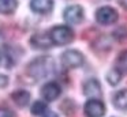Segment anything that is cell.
Wrapping results in <instances>:
<instances>
[{
  "label": "cell",
  "instance_id": "cell-1",
  "mask_svg": "<svg viewBox=\"0 0 127 117\" xmlns=\"http://www.w3.org/2000/svg\"><path fill=\"white\" fill-rule=\"evenodd\" d=\"M55 70V63L53 59L49 56H40L30 61L28 65V73L34 80H41L51 75Z\"/></svg>",
  "mask_w": 127,
  "mask_h": 117
},
{
  "label": "cell",
  "instance_id": "cell-2",
  "mask_svg": "<svg viewBox=\"0 0 127 117\" xmlns=\"http://www.w3.org/2000/svg\"><path fill=\"white\" fill-rule=\"evenodd\" d=\"M49 35H51V40H52V44L53 45H58V46L67 45V44H70L74 40L72 30L68 26H64V24L55 26L49 31Z\"/></svg>",
  "mask_w": 127,
  "mask_h": 117
},
{
  "label": "cell",
  "instance_id": "cell-3",
  "mask_svg": "<svg viewBox=\"0 0 127 117\" xmlns=\"http://www.w3.org/2000/svg\"><path fill=\"white\" fill-rule=\"evenodd\" d=\"M119 15L116 12V10L111 5H104V7H100L96 11V21L100 24H104V26H109L113 24L118 21Z\"/></svg>",
  "mask_w": 127,
  "mask_h": 117
},
{
  "label": "cell",
  "instance_id": "cell-4",
  "mask_svg": "<svg viewBox=\"0 0 127 117\" xmlns=\"http://www.w3.org/2000/svg\"><path fill=\"white\" fill-rule=\"evenodd\" d=\"M85 63V57L75 49H68L62 54V64L66 68H79Z\"/></svg>",
  "mask_w": 127,
  "mask_h": 117
},
{
  "label": "cell",
  "instance_id": "cell-5",
  "mask_svg": "<svg viewBox=\"0 0 127 117\" xmlns=\"http://www.w3.org/2000/svg\"><path fill=\"white\" fill-rule=\"evenodd\" d=\"M83 110L86 117H102L105 114V105L101 99H88Z\"/></svg>",
  "mask_w": 127,
  "mask_h": 117
},
{
  "label": "cell",
  "instance_id": "cell-6",
  "mask_svg": "<svg viewBox=\"0 0 127 117\" xmlns=\"http://www.w3.org/2000/svg\"><path fill=\"white\" fill-rule=\"evenodd\" d=\"M63 18H64V21L70 24L81 23L82 19H83V8L78 4L68 5L63 12Z\"/></svg>",
  "mask_w": 127,
  "mask_h": 117
},
{
  "label": "cell",
  "instance_id": "cell-7",
  "mask_svg": "<svg viewBox=\"0 0 127 117\" xmlns=\"http://www.w3.org/2000/svg\"><path fill=\"white\" fill-rule=\"evenodd\" d=\"M60 94H62V87L56 82H48L41 89V97L47 102H52V101L58 99Z\"/></svg>",
  "mask_w": 127,
  "mask_h": 117
},
{
  "label": "cell",
  "instance_id": "cell-8",
  "mask_svg": "<svg viewBox=\"0 0 127 117\" xmlns=\"http://www.w3.org/2000/svg\"><path fill=\"white\" fill-rule=\"evenodd\" d=\"M83 94L89 99H98L101 98V86L97 79H88L83 83Z\"/></svg>",
  "mask_w": 127,
  "mask_h": 117
},
{
  "label": "cell",
  "instance_id": "cell-9",
  "mask_svg": "<svg viewBox=\"0 0 127 117\" xmlns=\"http://www.w3.org/2000/svg\"><path fill=\"white\" fill-rule=\"evenodd\" d=\"M30 44L36 49H48L51 48V45H53L49 33H37V34H34L30 38Z\"/></svg>",
  "mask_w": 127,
  "mask_h": 117
},
{
  "label": "cell",
  "instance_id": "cell-10",
  "mask_svg": "<svg viewBox=\"0 0 127 117\" xmlns=\"http://www.w3.org/2000/svg\"><path fill=\"white\" fill-rule=\"evenodd\" d=\"M30 8L36 14H48L53 8V0H30Z\"/></svg>",
  "mask_w": 127,
  "mask_h": 117
},
{
  "label": "cell",
  "instance_id": "cell-11",
  "mask_svg": "<svg viewBox=\"0 0 127 117\" xmlns=\"http://www.w3.org/2000/svg\"><path fill=\"white\" fill-rule=\"evenodd\" d=\"M112 103L116 109H119V110H127V89L119 90V91L113 95Z\"/></svg>",
  "mask_w": 127,
  "mask_h": 117
},
{
  "label": "cell",
  "instance_id": "cell-12",
  "mask_svg": "<svg viewBox=\"0 0 127 117\" xmlns=\"http://www.w3.org/2000/svg\"><path fill=\"white\" fill-rule=\"evenodd\" d=\"M11 98L18 106L21 108H25L29 102H30V93L26 91V90H17L11 94Z\"/></svg>",
  "mask_w": 127,
  "mask_h": 117
},
{
  "label": "cell",
  "instance_id": "cell-13",
  "mask_svg": "<svg viewBox=\"0 0 127 117\" xmlns=\"http://www.w3.org/2000/svg\"><path fill=\"white\" fill-rule=\"evenodd\" d=\"M18 7V0H0V14L10 15L14 14Z\"/></svg>",
  "mask_w": 127,
  "mask_h": 117
},
{
  "label": "cell",
  "instance_id": "cell-14",
  "mask_svg": "<svg viewBox=\"0 0 127 117\" xmlns=\"http://www.w3.org/2000/svg\"><path fill=\"white\" fill-rule=\"evenodd\" d=\"M107 80L109 82V84H112V86H115V84H118L119 82L122 80V72L118 70V68H112V70L109 71V72L107 73Z\"/></svg>",
  "mask_w": 127,
  "mask_h": 117
},
{
  "label": "cell",
  "instance_id": "cell-15",
  "mask_svg": "<svg viewBox=\"0 0 127 117\" xmlns=\"http://www.w3.org/2000/svg\"><path fill=\"white\" fill-rule=\"evenodd\" d=\"M116 68L122 73L127 72V50H123L116 59Z\"/></svg>",
  "mask_w": 127,
  "mask_h": 117
},
{
  "label": "cell",
  "instance_id": "cell-16",
  "mask_svg": "<svg viewBox=\"0 0 127 117\" xmlns=\"http://www.w3.org/2000/svg\"><path fill=\"white\" fill-rule=\"evenodd\" d=\"M47 103L42 102V101H37V102H34L33 105H32V114H34V116H41V114H45L47 113Z\"/></svg>",
  "mask_w": 127,
  "mask_h": 117
},
{
  "label": "cell",
  "instance_id": "cell-17",
  "mask_svg": "<svg viewBox=\"0 0 127 117\" xmlns=\"http://www.w3.org/2000/svg\"><path fill=\"white\" fill-rule=\"evenodd\" d=\"M0 117H14V114H12V112L10 109L0 106Z\"/></svg>",
  "mask_w": 127,
  "mask_h": 117
},
{
  "label": "cell",
  "instance_id": "cell-18",
  "mask_svg": "<svg viewBox=\"0 0 127 117\" xmlns=\"http://www.w3.org/2000/svg\"><path fill=\"white\" fill-rule=\"evenodd\" d=\"M7 84H8V76L0 73V89H4Z\"/></svg>",
  "mask_w": 127,
  "mask_h": 117
},
{
  "label": "cell",
  "instance_id": "cell-19",
  "mask_svg": "<svg viewBox=\"0 0 127 117\" xmlns=\"http://www.w3.org/2000/svg\"><path fill=\"white\" fill-rule=\"evenodd\" d=\"M44 117H59V116L55 113V112H47V113L44 114Z\"/></svg>",
  "mask_w": 127,
  "mask_h": 117
},
{
  "label": "cell",
  "instance_id": "cell-20",
  "mask_svg": "<svg viewBox=\"0 0 127 117\" xmlns=\"http://www.w3.org/2000/svg\"><path fill=\"white\" fill-rule=\"evenodd\" d=\"M119 4H120L124 10H127V0H119Z\"/></svg>",
  "mask_w": 127,
  "mask_h": 117
},
{
  "label": "cell",
  "instance_id": "cell-21",
  "mask_svg": "<svg viewBox=\"0 0 127 117\" xmlns=\"http://www.w3.org/2000/svg\"><path fill=\"white\" fill-rule=\"evenodd\" d=\"M0 61H1V54H0Z\"/></svg>",
  "mask_w": 127,
  "mask_h": 117
}]
</instances>
